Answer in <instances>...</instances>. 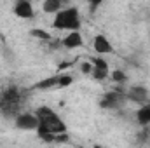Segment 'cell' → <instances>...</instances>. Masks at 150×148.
Instances as JSON below:
<instances>
[{
  "label": "cell",
  "mask_w": 150,
  "mask_h": 148,
  "mask_svg": "<svg viewBox=\"0 0 150 148\" xmlns=\"http://www.w3.org/2000/svg\"><path fill=\"white\" fill-rule=\"evenodd\" d=\"M26 101L23 89L18 85H7L0 91V113L7 118H16Z\"/></svg>",
  "instance_id": "obj_1"
},
{
  "label": "cell",
  "mask_w": 150,
  "mask_h": 148,
  "mask_svg": "<svg viewBox=\"0 0 150 148\" xmlns=\"http://www.w3.org/2000/svg\"><path fill=\"white\" fill-rule=\"evenodd\" d=\"M35 115H37L38 122H40L38 127L45 129L47 132H51V134H54V136L67 134L68 127H67L65 120L52 110V108H49V106H38L37 110H35Z\"/></svg>",
  "instance_id": "obj_2"
},
{
  "label": "cell",
  "mask_w": 150,
  "mask_h": 148,
  "mask_svg": "<svg viewBox=\"0 0 150 148\" xmlns=\"http://www.w3.org/2000/svg\"><path fill=\"white\" fill-rule=\"evenodd\" d=\"M52 26L56 30H65V32H80L82 26V18L77 7H63L58 14H54Z\"/></svg>",
  "instance_id": "obj_3"
},
{
  "label": "cell",
  "mask_w": 150,
  "mask_h": 148,
  "mask_svg": "<svg viewBox=\"0 0 150 148\" xmlns=\"http://www.w3.org/2000/svg\"><path fill=\"white\" fill-rule=\"evenodd\" d=\"M126 101H127V98L120 91H108V92H105L101 96L100 106L101 108H107V110H119Z\"/></svg>",
  "instance_id": "obj_4"
},
{
  "label": "cell",
  "mask_w": 150,
  "mask_h": 148,
  "mask_svg": "<svg viewBox=\"0 0 150 148\" xmlns=\"http://www.w3.org/2000/svg\"><path fill=\"white\" fill-rule=\"evenodd\" d=\"M126 98H127V101H133V103L143 106V105H149L150 103V91H149V87L136 84V85H131L127 89Z\"/></svg>",
  "instance_id": "obj_5"
},
{
  "label": "cell",
  "mask_w": 150,
  "mask_h": 148,
  "mask_svg": "<svg viewBox=\"0 0 150 148\" xmlns=\"http://www.w3.org/2000/svg\"><path fill=\"white\" fill-rule=\"evenodd\" d=\"M14 125L21 131H37L40 122H38L35 111L30 113V111H21L16 118H14Z\"/></svg>",
  "instance_id": "obj_6"
},
{
  "label": "cell",
  "mask_w": 150,
  "mask_h": 148,
  "mask_svg": "<svg viewBox=\"0 0 150 148\" xmlns=\"http://www.w3.org/2000/svg\"><path fill=\"white\" fill-rule=\"evenodd\" d=\"M12 12L19 18V19H32L35 18V9L32 5V2L28 0H18L12 7Z\"/></svg>",
  "instance_id": "obj_7"
},
{
  "label": "cell",
  "mask_w": 150,
  "mask_h": 148,
  "mask_svg": "<svg viewBox=\"0 0 150 148\" xmlns=\"http://www.w3.org/2000/svg\"><path fill=\"white\" fill-rule=\"evenodd\" d=\"M93 49H94V52H96V54H100V56L112 54V52H113L112 42L108 40L107 35H103V33H98V35L94 37V40H93Z\"/></svg>",
  "instance_id": "obj_8"
},
{
  "label": "cell",
  "mask_w": 150,
  "mask_h": 148,
  "mask_svg": "<svg viewBox=\"0 0 150 148\" xmlns=\"http://www.w3.org/2000/svg\"><path fill=\"white\" fill-rule=\"evenodd\" d=\"M61 45L65 49H68V51L79 49V47L84 45V37H82L80 32H70V33H67L65 37L61 38Z\"/></svg>",
  "instance_id": "obj_9"
},
{
  "label": "cell",
  "mask_w": 150,
  "mask_h": 148,
  "mask_svg": "<svg viewBox=\"0 0 150 148\" xmlns=\"http://www.w3.org/2000/svg\"><path fill=\"white\" fill-rule=\"evenodd\" d=\"M58 80H59V73L52 75V77H47L44 80H38L37 84L33 85V89L38 91H44V89H52V87H58Z\"/></svg>",
  "instance_id": "obj_10"
},
{
  "label": "cell",
  "mask_w": 150,
  "mask_h": 148,
  "mask_svg": "<svg viewBox=\"0 0 150 148\" xmlns=\"http://www.w3.org/2000/svg\"><path fill=\"white\" fill-rule=\"evenodd\" d=\"M63 9V4L59 0H44L42 2V11L45 14H58Z\"/></svg>",
  "instance_id": "obj_11"
},
{
  "label": "cell",
  "mask_w": 150,
  "mask_h": 148,
  "mask_svg": "<svg viewBox=\"0 0 150 148\" xmlns=\"http://www.w3.org/2000/svg\"><path fill=\"white\" fill-rule=\"evenodd\" d=\"M136 122L140 125H143V127L150 124V103L138 108V111H136Z\"/></svg>",
  "instance_id": "obj_12"
},
{
  "label": "cell",
  "mask_w": 150,
  "mask_h": 148,
  "mask_svg": "<svg viewBox=\"0 0 150 148\" xmlns=\"http://www.w3.org/2000/svg\"><path fill=\"white\" fill-rule=\"evenodd\" d=\"M91 65L94 70H100V72H110V66L107 63V59H103V56H94L91 59Z\"/></svg>",
  "instance_id": "obj_13"
},
{
  "label": "cell",
  "mask_w": 150,
  "mask_h": 148,
  "mask_svg": "<svg viewBox=\"0 0 150 148\" xmlns=\"http://www.w3.org/2000/svg\"><path fill=\"white\" fill-rule=\"evenodd\" d=\"M30 37L38 38L40 42H51V40H52L51 33L45 32V30H42V28H32V30H30Z\"/></svg>",
  "instance_id": "obj_14"
},
{
  "label": "cell",
  "mask_w": 150,
  "mask_h": 148,
  "mask_svg": "<svg viewBox=\"0 0 150 148\" xmlns=\"http://www.w3.org/2000/svg\"><path fill=\"white\" fill-rule=\"evenodd\" d=\"M110 78L115 84H126L127 82V75L124 73L122 70H113L112 73H110Z\"/></svg>",
  "instance_id": "obj_15"
},
{
  "label": "cell",
  "mask_w": 150,
  "mask_h": 148,
  "mask_svg": "<svg viewBox=\"0 0 150 148\" xmlns=\"http://www.w3.org/2000/svg\"><path fill=\"white\" fill-rule=\"evenodd\" d=\"M74 82V77L68 73H59V80H58V87H68Z\"/></svg>",
  "instance_id": "obj_16"
},
{
  "label": "cell",
  "mask_w": 150,
  "mask_h": 148,
  "mask_svg": "<svg viewBox=\"0 0 150 148\" xmlns=\"http://www.w3.org/2000/svg\"><path fill=\"white\" fill-rule=\"evenodd\" d=\"M80 72L84 75H91L93 73V65H91V61H84V63H80Z\"/></svg>",
  "instance_id": "obj_17"
},
{
  "label": "cell",
  "mask_w": 150,
  "mask_h": 148,
  "mask_svg": "<svg viewBox=\"0 0 150 148\" xmlns=\"http://www.w3.org/2000/svg\"><path fill=\"white\" fill-rule=\"evenodd\" d=\"M149 38H150V30H149Z\"/></svg>",
  "instance_id": "obj_18"
}]
</instances>
